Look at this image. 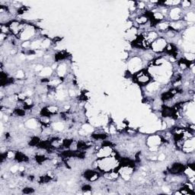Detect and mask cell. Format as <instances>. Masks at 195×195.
I'll return each instance as SVG.
<instances>
[{
	"label": "cell",
	"instance_id": "cell-1",
	"mask_svg": "<svg viewBox=\"0 0 195 195\" xmlns=\"http://www.w3.org/2000/svg\"><path fill=\"white\" fill-rule=\"evenodd\" d=\"M166 45V41H165L164 38H158L156 40H155L151 43L150 47H151V48L154 52L160 53L165 51Z\"/></svg>",
	"mask_w": 195,
	"mask_h": 195
},
{
	"label": "cell",
	"instance_id": "cell-2",
	"mask_svg": "<svg viewBox=\"0 0 195 195\" xmlns=\"http://www.w3.org/2000/svg\"><path fill=\"white\" fill-rule=\"evenodd\" d=\"M23 193H25V194L34 193V189H33V188H24Z\"/></svg>",
	"mask_w": 195,
	"mask_h": 195
}]
</instances>
